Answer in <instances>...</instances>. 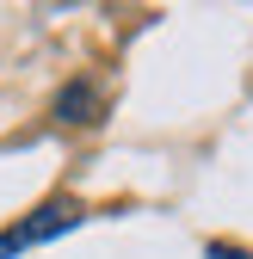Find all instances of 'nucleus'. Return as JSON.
I'll return each mask as SVG.
<instances>
[{
	"label": "nucleus",
	"instance_id": "obj_2",
	"mask_svg": "<svg viewBox=\"0 0 253 259\" xmlns=\"http://www.w3.org/2000/svg\"><path fill=\"white\" fill-rule=\"evenodd\" d=\"M56 117L62 123H99V93H93L87 80H68L56 93Z\"/></svg>",
	"mask_w": 253,
	"mask_h": 259
},
{
	"label": "nucleus",
	"instance_id": "obj_3",
	"mask_svg": "<svg viewBox=\"0 0 253 259\" xmlns=\"http://www.w3.org/2000/svg\"><path fill=\"white\" fill-rule=\"evenodd\" d=\"M210 259H247L241 247H210Z\"/></svg>",
	"mask_w": 253,
	"mask_h": 259
},
{
	"label": "nucleus",
	"instance_id": "obj_1",
	"mask_svg": "<svg viewBox=\"0 0 253 259\" xmlns=\"http://www.w3.org/2000/svg\"><path fill=\"white\" fill-rule=\"evenodd\" d=\"M80 222V204H44V210H31L25 222H13V229H0V259H13L25 247H44L56 235H68Z\"/></svg>",
	"mask_w": 253,
	"mask_h": 259
}]
</instances>
